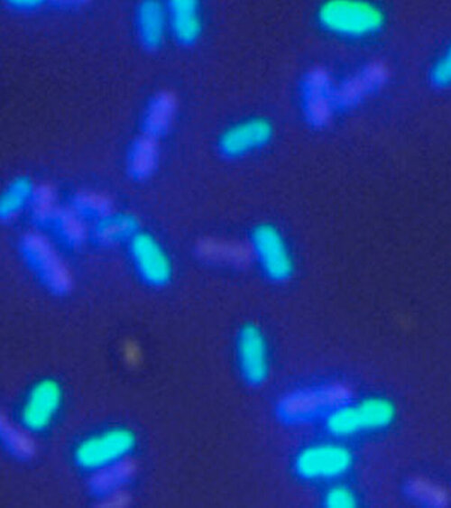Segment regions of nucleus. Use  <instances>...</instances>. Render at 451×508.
<instances>
[{
    "mask_svg": "<svg viewBox=\"0 0 451 508\" xmlns=\"http://www.w3.org/2000/svg\"><path fill=\"white\" fill-rule=\"evenodd\" d=\"M394 414V407L388 400L369 398L354 404L337 406L329 412L326 426L334 436L349 437L385 428L392 421Z\"/></svg>",
    "mask_w": 451,
    "mask_h": 508,
    "instance_id": "nucleus-1",
    "label": "nucleus"
},
{
    "mask_svg": "<svg viewBox=\"0 0 451 508\" xmlns=\"http://www.w3.org/2000/svg\"><path fill=\"white\" fill-rule=\"evenodd\" d=\"M321 24L329 32L344 36H363L376 31L382 21L379 11L368 3L333 0L319 9Z\"/></svg>",
    "mask_w": 451,
    "mask_h": 508,
    "instance_id": "nucleus-2",
    "label": "nucleus"
},
{
    "mask_svg": "<svg viewBox=\"0 0 451 508\" xmlns=\"http://www.w3.org/2000/svg\"><path fill=\"white\" fill-rule=\"evenodd\" d=\"M251 246L262 273L273 282H287L294 270L287 243L275 226L260 224L250 236Z\"/></svg>",
    "mask_w": 451,
    "mask_h": 508,
    "instance_id": "nucleus-3",
    "label": "nucleus"
},
{
    "mask_svg": "<svg viewBox=\"0 0 451 508\" xmlns=\"http://www.w3.org/2000/svg\"><path fill=\"white\" fill-rule=\"evenodd\" d=\"M133 445L132 432L115 429L82 441L76 449L75 459L80 467L97 471L124 459Z\"/></svg>",
    "mask_w": 451,
    "mask_h": 508,
    "instance_id": "nucleus-4",
    "label": "nucleus"
},
{
    "mask_svg": "<svg viewBox=\"0 0 451 508\" xmlns=\"http://www.w3.org/2000/svg\"><path fill=\"white\" fill-rule=\"evenodd\" d=\"M352 455L342 445L322 443L302 449L296 457L295 468L303 478L327 480L338 477L350 468Z\"/></svg>",
    "mask_w": 451,
    "mask_h": 508,
    "instance_id": "nucleus-5",
    "label": "nucleus"
},
{
    "mask_svg": "<svg viewBox=\"0 0 451 508\" xmlns=\"http://www.w3.org/2000/svg\"><path fill=\"white\" fill-rule=\"evenodd\" d=\"M349 390L342 384H329L316 389L293 392L282 399L280 404L284 418L299 420L347 402Z\"/></svg>",
    "mask_w": 451,
    "mask_h": 508,
    "instance_id": "nucleus-6",
    "label": "nucleus"
},
{
    "mask_svg": "<svg viewBox=\"0 0 451 508\" xmlns=\"http://www.w3.org/2000/svg\"><path fill=\"white\" fill-rule=\"evenodd\" d=\"M236 356L247 383L260 384L265 380L269 370L268 347L258 327L248 324L241 328L236 337Z\"/></svg>",
    "mask_w": 451,
    "mask_h": 508,
    "instance_id": "nucleus-7",
    "label": "nucleus"
},
{
    "mask_svg": "<svg viewBox=\"0 0 451 508\" xmlns=\"http://www.w3.org/2000/svg\"><path fill=\"white\" fill-rule=\"evenodd\" d=\"M270 123L260 117L249 118L227 128L220 137V150L227 157H240L264 145L271 138Z\"/></svg>",
    "mask_w": 451,
    "mask_h": 508,
    "instance_id": "nucleus-8",
    "label": "nucleus"
},
{
    "mask_svg": "<svg viewBox=\"0 0 451 508\" xmlns=\"http://www.w3.org/2000/svg\"><path fill=\"white\" fill-rule=\"evenodd\" d=\"M60 399V388L56 382L44 380L34 385L22 411L24 427L32 431L44 429L57 412Z\"/></svg>",
    "mask_w": 451,
    "mask_h": 508,
    "instance_id": "nucleus-9",
    "label": "nucleus"
},
{
    "mask_svg": "<svg viewBox=\"0 0 451 508\" xmlns=\"http://www.w3.org/2000/svg\"><path fill=\"white\" fill-rule=\"evenodd\" d=\"M336 88L330 76L320 69L308 74L303 97L306 114L313 124H325L331 116L336 107Z\"/></svg>",
    "mask_w": 451,
    "mask_h": 508,
    "instance_id": "nucleus-10",
    "label": "nucleus"
},
{
    "mask_svg": "<svg viewBox=\"0 0 451 508\" xmlns=\"http://www.w3.org/2000/svg\"><path fill=\"white\" fill-rule=\"evenodd\" d=\"M132 254L140 273L152 284L165 283L171 272L170 261L152 237L139 235L132 241Z\"/></svg>",
    "mask_w": 451,
    "mask_h": 508,
    "instance_id": "nucleus-11",
    "label": "nucleus"
},
{
    "mask_svg": "<svg viewBox=\"0 0 451 508\" xmlns=\"http://www.w3.org/2000/svg\"><path fill=\"white\" fill-rule=\"evenodd\" d=\"M383 73L379 67L371 66L351 79L336 88V106H349L382 82Z\"/></svg>",
    "mask_w": 451,
    "mask_h": 508,
    "instance_id": "nucleus-12",
    "label": "nucleus"
},
{
    "mask_svg": "<svg viewBox=\"0 0 451 508\" xmlns=\"http://www.w3.org/2000/svg\"><path fill=\"white\" fill-rule=\"evenodd\" d=\"M133 471V463L125 458L98 469L90 479V489L97 496L110 495L127 482Z\"/></svg>",
    "mask_w": 451,
    "mask_h": 508,
    "instance_id": "nucleus-13",
    "label": "nucleus"
},
{
    "mask_svg": "<svg viewBox=\"0 0 451 508\" xmlns=\"http://www.w3.org/2000/svg\"><path fill=\"white\" fill-rule=\"evenodd\" d=\"M197 3L177 1L172 4V25L176 36L182 42L195 40L200 31V21Z\"/></svg>",
    "mask_w": 451,
    "mask_h": 508,
    "instance_id": "nucleus-14",
    "label": "nucleus"
},
{
    "mask_svg": "<svg viewBox=\"0 0 451 508\" xmlns=\"http://www.w3.org/2000/svg\"><path fill=\"white\" fill-rule=\"evenodd\" d=\"M27 243L26 249L32 255L33 263L50 276L55 287L62 288L67 278L60 261L53 255L51 248L37 237L28 239Z\"/></svg>",
    "mask_w": 451,
    "mask_h": 508,
    "instance_id": "nucleus-15",
    "label": "nucleus"
},
{
    "mask_svg": "<svg viewBox=\"0 0 451 508\" xmlns=\"http://www.w3.org/2000/svg\"><path fill=\"white\" fill-rule=\"evenodd\" d=\"M408 494L412 500L427 506H442L447 501L446 494L440 486L421 478L409 483Z\"/></svg>",
    "mask_w": 451,
    "mask_h": 508,
    "instance_id": "nucleus-16",
    "label": "nucleus"
},
{
    "mask_svg": "<svg viewBox=\"0 0 451 508\" xmlns=\"http://www.w3.org/2000/svg\"><path fill=\"white\" fill-rule=\"evenodd\" d=\"M173 103L168 96L157 98L148 111L146 126L150 134L161 133L167 125L172 112Z\"/></svg>",
    "mask_w": 451,
    "mask_h": 508,
    "instance_id": "nucleus-17",
    "label": "nucleus"
},
{
    "mask_svg": "<svg viewBox=\"0 0 451 508\" xmlns=\"http://www.w3.org/2000/svg\"><path fill=\"white\" fill-rule=\"evenodd\" d=\"M2 438L6 448L19 457H28L32 452V441L17 429L4 423Z\"/></svg>",
    "mask_w": 451,
    "mask_h": 508,
    "instance_id": "nucleus-18",
    "label": "nucleus"
},
{
    "mask_svg": "<svg viewBox=\"0 0 451 508\" xmlns=\"http://www.w3.org/2000/svg\"><path fill=\"white\" fill-rule=\"evenodd\" d=\"M155 150L151 140H141L134 147L132 168L137 175H145L150 171L154 163Z\"/></svg>",
    "mask_w": 451,
    "mask_h": 508,
    "instance_id": "nucleus-19",
    "label": "nucleus"
},
{
    "mask_svg": "<svg viewBox=\"0 0 451 508\" xmlns=\"http://www.w3.org/2000/svg\"><path fill=\"white\" fill-rule=\"evenodd\" d=\"M28 191L29 188L26 182L18 181L14 184L4 198V202L2 204V212L4 215L12 216L19 210L26 199Z\"/></svg>",
    "mask_w": 451,
    "mask_h": 508,
    "instance_id": "nucleus-20",
    "label": "nucleus"
},
{
    "mask_svg": "<svg viewBox=\"0 0 451 508\" xmlns=\"http://www.w3.org/2000/svg\"><path fill=\"white\" fill-rule=\"evenodd\" d=\"M141 21L145 39L150 42H156L161 26L160 9L153 5H147L142 10Z\"/></svg>",
    "mask_w": 451,
    "mask_h": 508,
    "instance_id": "nucleus-21",
    "label": "nucleus"
},
{
    "mask_svg": "<svg viewBox=\"0 0 451 508\" xmlns=\"http://www.w3.org/2000/svg\"><path fill=\"white\" fill-rule=\"evenodd\" d=\"M324 503L329 508H352L356 505V499L347 487L336 485L326 493Z\"/></svg>",
    "mask_w": 451,
    "mask_h": 508,
    "instance_id": "nucleus-22",
    "label": "nucleus"
},
{
    "mask_svg": "<svg viewBox=\"0 0 451 508\" xmlns=\"http://www.w3.org/2000/svg\"><path fill=\"white\" fill-rule=\"evenodd\" d=\"M434 78L437 83L445 84L451 81V48L438 61Z\"/></svg>",
    "mask_w": 451,
    "mask_h": 508,
    "instance_id": "nucleus-23",
    "label": "nucleus"
}]
</instances>
